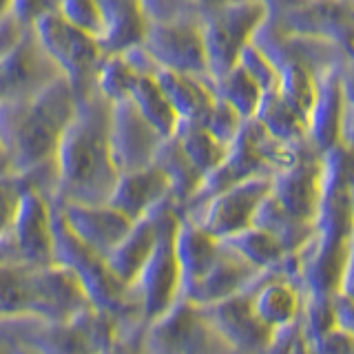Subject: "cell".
I'll use <instances>...</instances> for the list:
<instances>
[{
	"instance_id": "cell-32",
	"label": "cell",
	"mask_w": 354,
	"mask_h": 354,
	"mask_svg": "<svg viewBox=\"0 0 354 354\" xmlns=\"http://www.w3.org/2000/svg\"><path fill=\"white\" fill-rule=\"evenodd\" d=\"M140 75L142 73L136 69V64L124 53H104L95 73V91L109 104L122 102V100L131 97Z\"/></svg>"
},
{
	"instance_id": "cell-25",
	"label": "cell",
	"mask_w": 354,
	"mask_h": 354,
	"mask_svg": "<svg viewBox=\"0 0 354 354\" xmlns=\"http://www.w3.org/2000/svg\"><path fill=\"white\" fill-rule=\"evenodd\" d=\"M250 224L257 228H263L266 232H270V235L281 243L286 252L301 250L310 241V237H313V224L288 215L286 210L270 197V193L261 199V204L257 206V210H254Z\"/></svg>"
},
{
	"instance_id": "cell-35",
	"label": "cell",
	"mask_w": 354,
	"mask_h": 354,
	"mask_svg": "<svg viewBox=\"0 0 354 354\" xmlns=\"http://www.w3.org/2000/svg\"><path fill=\"white\" fill-rule=\"evenodd\" d=\"M58 14L71 27L93 36L97 42L104 36V16L100 11L97 0H60Z\"/></svg>"
},
{
	"instance_id": "cell-1",
	"label": "cell",
	"mask_w": 354,
	"mask_h": 354,
	"mask_svg": "<svg viewBox=\"0 0 354 354\" xmlns=\"http://www.w3.org/2000/svg\"><path fill=\"white\" fill-rule=\"evenodd\" d=\"M111 104L95 88L77 100L75 113L66 124L53 155L55 186L51 202L106 204L118 182V169L109 149Z\"/></svg>"
},
{
	"instance_id": "cell-4",
	"label": "cell",
	"mask_w": 354,
	"mask_h": 354,
	"mask_svg": "<svg viewBox=\"0 0 354 354\" xmlns=\"http://www.w3.org/2000/svg\"><path fill=\"white\" fill-rule=\"evenodd\" d=\"M42 51L73 88L75 97L80 100L95 88V73L104 58L100 42L88 33L71 27L58 11L40 18L31 27Z\"/></svg>"
},
{
	"instance_id": "cell-40",
	"label": "cell",
	"mask_w": 354,
	"mask_h": 354,
	"mask_svg": "<svg viewBox=\"0 0 354 354\" xmlns=\"http://www.w3.org/2000/svg\"><path fill=\"white\" fill-rule=\"evenodd\" d=\"M60 0H11L9 18L22 29H31L40 18L55 14Z\"/></svg>"
},
{
	"instance_id": "cell-16",
	"label": "cell",
	"mask_w": 354,
	"mask_h": 354,
	"mask_svg": "<svg viewBox=\"0 0 354 354\" xmlns=\"http://www.w3.org/2000/svg\"><path fill=\"white\" fill-rule=\"evenodd\" d=\"M149 346L151 354H224L219 335L188 301L155 326Z\"/></svg>"
},
{
	"instance_id": "cell-22",
	"label": "cell",
	"mask_w": 354,
	"mask_h": 354,
	"mask_svg": "<svg viewBox=\"0 0 354 354\" xmlns=\"http://www.w3.org/2000/svg\"><path fill=\"white\" fill-rule=\"evenodd\" d=\"M153 80L162 88L164 97L169 100L171 109L175 111L177 120L184 122H202L213 104V84L199 77L177 73L169 69H153Z\"/></svg>"
},
{
	"instance_id": "cell-24",
	"label": "cell",
	"mask_w": 354,
	"mask_h": 354,
	"mask_svg": "<svg viewBox=\"0 0 354 354\" xmlns=\"http://www.w3.org/2000/svg\"><path fill=\"white\" fill-rule=\"evenodd\" d=\"M215 324L219 330H224V335L237 343L241 348H259L268 343L270 326H266L263 321L257 319L252 313V304L246 297H224L215 301Z\"/></svg>"
},
{
	"instance_id": "cell-30",
	"label": "cell",
	"mask_w": 354,
	"mask_h": 354,
	"mask_svg": "<svg viewBox=\"0 0 354 354\" xmlns=\"http://www.w3.org/2000/svg\"><path fill=\"white\" fill-rule=\"evenodd\" d=\"M129 100L133 102V106L140 111V115L147 120L162 138L173 136L180 120H177L175 111L169 104V100L164 97L162 88L153 80L151 73L140 75V80L136 82V88H133Z\"/></svg>"
},
{
	"instance_id": "cell-33",
	"label": "cell",
	"mask_w": 354,
	"mask_h": 354,
	"mask_svg": "<svg viewBox=\"0 0 354 354\" xmlns=\"http://www.w3.org/2000/svg\"><path fill=\"white\" fill-rule=\"evenodd\" d=\"M315 84L317 75L297 62H281L277 64V88L286 104H290L299 115L308 120V111L315 100Z\"/></svg>"
},
{
	"instance_id": "cell-41",
	"label": "cell",
	"mask_w": 354,
	"mask_h": 354,
	"mask_svg": "<svg viewBox=\"0 0 354 354\" xmlns=\"http://www.w3.org/2000/svg\"><path fill=\"white\" fill-rule=\"evenodd\" d=\"M350 337L348 332H332V335H321L319 354H350Z\"/></svg>"
},
{
	"instance_id": "cell-7",
	"label": "cell",
	"mask_w": 354,
	"mask_h": 354,
	"mask_svg": "<svg viewBox=\"0 0 354 354\" xmlns=\"http://www.w3.org/2000/svg\"><path fill=\"white\" fill-rule=\"evenodd\" d=\"M350 64L330 66L317 75L315 100L306 120V138L321 153L335 147L350 149Z\"/></svg>"
},
{
	"instance_id": "cell-18",
	"label": "cell",
	"mask_w": 354,
	"mask_h": 354,
	"mask_svg": "<svg viewBox=\"0 0 354 354\" xmlns=\"http://www.w3.org/2000/svg\"><path fill=\"white\" fill-rule=\"evenodd\" d=\"M171 197V184L155 164L142 166L138 171L118 175V182L109 195V206L120 210L131 221L149 215L155 206Z\"/></svg>"
},
{
	"instance_id": "cell-43",
	"label": "cell",
	"mask_w": 354,
	"mask_h": 354,
	"mask_svg": "<svg viewBox=\"0 0 354 354\" xmlns=\"http://www.w3.org/2000/svg\"><path fill=\"white\" fill-rule=\"evenodd\" d=\"M259 3L266 7V11H268V16H270V14H277V11L286 9L288 5H292L295 0H259Z\"/></svg>"
},
{
	"instance_id": "cell-31",
	"label": "cell",
	"mask_w": 354,
	"mask_h": 354,
	"mask_svg": "<svg viewBox=\"0 0 354 354\" xmlns=\"http://www.w3.org/2000/svg\"><path fill=\"white\" fill-rule=\"evenodd\" d=\"M213 95L226 102L239 118H254L261 102V88L252 82V77L241 69L239 64L232 66L221 77L213 80Z\"/></svg>"
},
{
	"instance_id": "cell-46",
	"label": "cell",
	"mask_w": 354,
	"mask_h": 354,
	"mask_svg": "<svg viewBox=\"0 0 354 354\" xmlns=\"http://www.w3.org/2000/svg\"><path fill=\"white\" fill-rule=\"evenodd\" d=\"M118 354H129V352H118Z\"/></svg>"
},
{
	"instance_id": "cell-27",
	"label": "cell",
	"mask_w": 354,
	"mask_h": 354,
	"mask_svg": "<svg viewBox=\"0 0 354 354\" xmlns=\"http://www.w3.org/2000/svg\"><path fill=\"white\" fill-rule=\"evenodd\" d=\"M219 241L257 270H274L286 254L283 246L270 232H266L263 228H257L252 224Z\"/></svg>"
},
{
	"instance_id": "cell-36",
	"label": "cell",
	"mask_w": 354,
	"mask_h": 354,
	"mask_svg": "<svg viewBox=\"0 0 354 354\" xmlns=\"http://www.w3.org/2000/svg\"><path fill=\"white\" fill-rule=\"evenodd\" d=\"M237 64L252 77V82L261 88L263 95L272 93L277 88V66L268 60V55H266L252 40L241 49Z\"/></svg>"
},
{
	"instance_id": "cell-15",
	"label": "cell",
	"mask_w": 354,
	"mask_h": 354,
	"mask_svg": "<svg viewBox=\"0 0 354 354\" xmlns=\"http://www.w3.org/2000/svg\"><path fill=\"white\" fill-rule=\"evenodd\" d=\"M60 77L58 69L42 51L31 29H25L9 49L0 53V102L38 91Z\"/></svg>"
},
{
	"instance_id": "cell-5",
	"label": "cell",
	"mask_w": 354,
	"mask_h": 354,
	"mask_svg": "<svg viewBox=\"0 0 354 354\" xmlns=\"http://www.w3.org/2000/svg\"><path fill=\"white\" fill-rule=\"evenodd\" d=\"M266 16L268 11L259 0H241L235 5L199 14V31H202L210 84L237 64L241 49L252 40Z\"/></svg>"
},
{
	"instance_id": "cell-21",
	"label": "cell",
	"mask_w": 354,
	"mask_h": 354,
	"mask_svg": "<svg viewBox=\"0 0 354 354\" xmlns=\"http://www.w3.org/2000/svg\"><path fill=\"white\" fill-rule=\"evenodd\" d=\"M155 208L149 215L133 221L131 230L104 257L109 270L113 272L127 288L133 286V281L138 279L142 266L147 263L149 254L155 246V237H158V217H155Z\"/></svg>"
},
{
	"instance_id": "cell-9",
	"label": "cell",
	"mask_w": 354,
	"mask_h": 354,
	"mask_svg": "<svg viewBox=\"0 0 354 354\" xmlns=\"http://www.w3.org/2000/svg\"><path fill=\"white\" fill-rule=\"evenodd\" d=\"M53 204L36 188H27L7 232L0 237V266L5 263H51Z\"/></svg>"
},
{
	"instance_id": "cell-8",
	"label": "cell",
	"mask_w": 354,
	"mask_h": 354,
	"mask_svg": "<svg viewBox=\"0 0 354 354\" xmlns=\"http://www.w3.org/2000/svg\"><path fill=\"white\" fill-rule=\"evenodd\" d=\"M155 217H158L155 246L147 263L142 266L138 279L133 281L138 283L147 317L164 313L171 306L175 292L180 290V266H177L175 257V230L177 219H180V208L169 197L155 208Z\"/></svg>"
},
{
	"instance_id": "cell-3",
	"label": "cell",
	"mask_w": 354,
	"mask_h": 354,
	"mask_svg": "<svg viewBox=\"0 0 354 354\" xmlns=\"http://www.w3.org/2000/svg\"><path fill=\"white\" fill-rule=\"evenodd\" d=\"M88 306L77 277L60 263L0 266V315L38 313L64 321Z\"/></svg>"
},
{
	"instance_id": "cell-38",
	"label": "cell",
	"mask_w": 354,
	"mask_h": 354,
	"mask_svg": "<svg viewBox=\"0 0 354 354\" xmlns=\"http://www.w3.org/2000/svg\"><path fill=\"white\" fill-rule=\"evenodd\" d=\"M31 184L25 175L18 173H0V237L5 235L7 228L14 221V215L18 210L20 197L27 191Z\"/></svg>"
},
{
	"instance_id": "cell-2",
	"label": "cell",
	"mask_w": 354,
	"mask_h": 354,
	"mask_svg": "<svg viewBox=\"0 0 354 354\" xmlns=\"http://www.w3.org/2000/svg\"><path fill=\"white\" fill-rule=\"evenodd\" d=\"M77 97L64 77L38 91L0 102V151L11 173L27 175L53 166V155Z\"/></svg>"
},
{
	"instance_id": "cell-39",
	"label": "cell",
	"mask_w": 354,
	"mask_h": 354,
	"mask_svg": "<svg viewBox=\"0 0 354 354\" xmlns=\"http://www.w3.org/2000/svg\"><path fill=\"white\" fill-rule=\"evenodd\" d=\"M149 22H169L182 18H197L195 0H138Z\"/></svg>"
},
{
	"instance_id": "cell-13",
	"label": "cell",
	"mask_w": 354,
	"mask_h": 354,
	"mask_svg": "<svg viewBox=\"0 0 354 354\" xmlns=\"http://www.w3.org/2000/svg\"><path fill=\"white\" fill-rule=\"evenodd\" d=\"M324 153L306 140L299 158L286 169L270 175V197L288 215L313 224L321 195Z\"/></svg>"
},
{
	"instance_id": "cell-17",
	"label": "cell",
	"mask_w": 354,
	"mask_h": 354,
	"mask_svg": "<svg viewBox=\"0 0 354 354\" xmlns=\"http://www.w3.org/2000/svg\"><path fill=\"white\" fill-rule=\"evenodd\" d=\"M58 210L73 235L100 257H106L133 226L127 215L109 204H62Z\"/></svg>"
},
{
	"instance_id": "cell-42",
	"label": "cell",
	"mask_w": 354,
	"mask_h": 354,
	"mask_svg": "<svg viewBox=\"0 0 354 354\" xmlns=\"http://www.w3.org/2000/svg\"><path fill=\"white\" fill-rule=\"evenodd\" d=\"M235 3H241V0H195V7H197L199 14H204V11H213V9L228 7V5H235Z\"/></svg>"
},
{
	"instance_id": "cell-34",
	"label": "cell",
	"mask_w": 354,
	"mask_h": 354,
	"mask_svg": "<svg viewBox=\"0 0 354 354\" xmlns=\"http://www.w3.org/2000/svg\"><path fill=\"white\" fill-rule=\"evenodd\" d=\"M252 313L266 326L288 324L297 313V295L292 286L283 279H272L259 288V292L252 299Z\"/></svg>"
},
{
	"instance_id": "cell-26",
	"label": "cell",
	"mask_w": 354,
	"mask_h": 354,
	"mask_svg": "<svg viewBox=\"0 0 354 354\" xmlns=\"http://www.w3.org/2000/svg\"><path fill=\"white\" fill-rule=\"evenodd\" d=\"M153 164L166 175V180L171 184V199L182 208L188 199L195 195V191L202 184V175L195 171V166L186 160L182 153L180 144H177L175 136L164 138L158 153H155Z\"/></svg>"
},
{
	"instance_id": "cell-44",
	"label": "cell",
	"mask_w": 354,
	"mask_h": 354,
	"mask_svg": "<svg viewBox=\"0 0 354 354\" xmlns=\"http://www.w3.org/2000/svg\"><path fill=\"white\" fill-rule=\"evenodd\" d=\"M9 11H11V0H0V31L9 22Z\"/></svg>"
},
{
	"instance_id": "cell-45",
	"label": "cell",
	"mask_w": 354,
	"mask_h": 354,
	"mask_svg": "<svg viewBox=\"0 0 354 354\" xmlns=\"http://www.w3.org/2000/svg\"><path fill=\"white\" fill-rule=\"evenodd\" d=\"M9 169H7V162H5V158H3V151H0V173H7Z\"/></svg>"
},
{
	"instance_id": "cell-28",
	"label": "cell",
	"mask_w": 354,
	"mask_h": 354,
	"mask_svg": "<svg viewBox=\"0 0 354 354\" xmlns=\"http://www.w3.org/2000/svg\"><path fill=\"white\" fill-rule=\"evenodd\" d=\"M175 140L180 144L186 160L195 166V171L204 177L215 169L226 153L224 144H219L210 133L199 124V122H184L180 120L175 127Z\"/></svg>"
},
{
	"instance_id": "cell-37",
	"label": "cell",
	"mask_w": 354,
	"mask_h": 354,
	"mask_svg": "<svg viewBox=\"0 0 354 354\" xmlns=\"http://www.w3.org/2000/svg\"><path fill=\"white\" fill-rule=\"evenodd\" d=\"M199 124H202L219 144H224L228 149V144L237 138V133L243 124V118H239L226 102H221V100L215 97L213 104L208 109V113L204 115V120L199 122Z\"/></svg>"
},
{
	"instance_id": "cell-20",
	"label": "cell",
	"mask_w": 354,
	"mask_h": 354,
	"mask_svg": "<svg viewBox=\"0 0 354 354\" xmlns=\"http://www.w3.org/2000/svg\"><path fill=\"white\" fill-rule=\"evenodd\" d=\"M254 272H257V268H252L248 261H243L239 254H235L221 243V250L213 266L193 286H188L182 295L186 297V301L197 304L219 301V299L239 290L241 286L250 283Z\"/></svg>"
},
{
	"instance_id": "cell-14",
	"label": "cell",
	"mask_w": 354,
	"mask_h": 354,
	"mask_svg": "<svg viewBox=\"0 0 354 354\" xmlns=\"http://www.w3.org/2000/svg\"><path fill=\"white\" fill-rule=\"evenodd\" d=\"M162 140L164 138L140 115V111L133 106L131 100L111 104L109 149L118 175L153 164Z\"/></svg>"
},
{
	"instance_id": "cell-6",
	"label": "cell",
	"mask_w": 354,
	"mask_h": 354,
	"mask_svg": "<svg viewBox=\"0 0 354 354\" xmlns=\"http://www.w3.org/2000/svg\"><path fill=\"white\" fill-rule=\"evenodd\" d=\"M53 204V202H51ZM51 235H53V261L69 268L80 281L86 299H91L97 310H115L124 301L127 286L109 270L104 257L86 248L69 226L64 224L58 206L51 210Z\"/></svg>"
},
{
	"instance_id": "cell-11",
	"label": "cell",
	"mask_w": 354,
	"mask_h": 354,
	"mask_svg": "<svg viewBox=\"0 0 354 354\" xmlns=\"http://www.w3.org/2000/svg\"><path fill=\"white\" fill-rule=\"evenodd\" d=\"M266 18L283 33L328 40L352 53V0H295Z\"/></svg>"
},
{
	"instance_id": "cell-29",
	"label": "cell",
	"mask_w": 354,
	"mask_h": 354,
	"mask_svg": "<svg viewBox=\"0 0 354 354\" xmlns=\"http://www.w3.org/2000/svg\"><path fill=\"white\" fill-rule=\"evenodd\" d=\"M254 120L259 122L268 136H272L279 142L297 144V142L308 140L306 138V120L299 115L290 104H286L274 91L261 95V102H259L257 113H254Z\"/></svg>"
},
{
	"instance_id": "cell-23",
	"label": "cell",
	"mask_w": 354,
	"mask_h": 354,
	"mask_svg": "<svg viewBox=\"0 0 354 354\" xmlns=\"http://www.w3.org/2000/svg\"><path fill=\"white\" fill-rule=\"evenodd\" d=\"M104 16V36L100 47L104 53H122L140 47L149 20L138 0H97Z\"/></svg>"
},
{
	"instance_id": "cell-19",
	"label": "cell",
	"mask_w": 354,
	"mask_h": 354,
	"mask_svg": "<svg viewBox=\"0 0 354 354\" xmlns=\"http://www.w3.org/2000/svg\"><path fill=\"white\" fill-rule=\"evenodd\" d=\"M221 250V241L197 224L195 219L180 213L175 230V257L180 266V292L202 277Z\"/></svg>"
},
{
	"instance_id": "cell-12",
	"label": "cell",
	"mask_w": 354,
	"mask_h": 354,
	"mask_svg": "<svg viewBox=\"0 0 354 354\" xmlns=\"http://www.w3.org/2000/svg\"><path fill=\"white\" fill-rule=\"evenodd\" d=\"M270 193V173L252 175L224 191L210 195L195 213L186 215L195 219L208 235L224 239L232 232L250 226L252 215L261 199Z\"/></svg>"
},
{
	"instance_id": "cell-10",
	"label": "cell",
	"mask_w": 354,
	"mask_h": 354,
	"mask_svg": "<svg viewBox=\"0 0 354 354\" xmlns=\"http://www.w3.org/2000/svg\"><path fill=\"white\" fill-rule=\"evenodd\" d=\"M140 47L160 69L186 73L210 82L202 31H199V16L169 22H149Z\"/></svg>"
}]
</instances>
